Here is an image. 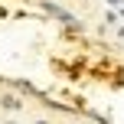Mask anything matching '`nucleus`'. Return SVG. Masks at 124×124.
Returning a JSON list of instances; mask_svg holds the SVG:
<instances>
[{
  "instance_id": "f257e3e1",
  "label": "nucleus",
  "mask_w": 124,
  "mask_h": 124,
  "mask_svg": "<svg viewBox=\"0 0 124 124\" xmlns=\"http://www.w3.org/2000/svg\"><path fill=\"white\" fill-rule=\"evenodd\" d=\"M43 7H46V10H49V13H52V16H59V20H62V23H72V13H65V10H62V7H59V3H49V0H46V3H43Z\"/></svg>"
},
{
  "instance_id": "423d86ee",
  "label": "nucleus",
  "mask_w": 124,
  "mask_h": 124,
  "mask_svg": "<svg viewBox=\"0 0 124 124\" xmlns=\"http://www.w3.org/2000/svg\"><path fill=\"white\" fill-rule=\"evenodd\" d=\"M10 124H16V121H10Z\"/></svg>"
},
{
  "instance_id": "39448f33",
  "label": "nucleus",
  "mask_w": 124,
  "mask_h": 124,
  "mask_svg": "<svg viewBox=\"0 0 124 124\" xmlns=\"http://www.w3.org/2000/svg\"><path fill=\"white\" fill-rule=\"evenodd\" d=\"M121 16H124V7H121Z\"/></svg>"
},
{
  "instance_id": "20e7f679",
  "label": "nucleus",
  "mask_w": 124,
  "mask_h": 124,
  "mask_svg": "<svg viewBox=\"0 0 124 124\" xmlns=\"http://www.w3.org/2000/svg\"><path fill=\"white\" fill-rule=\"evenodd\" d=\"M33 124H46V121H33Z\"/></svg>"
},
{
  "instance_id": "f03ea898",
  "label": "nucleus",
  "mask_w": 124,
  "mask_h": 124,
  "mask_svg": "<svg viewBox=\"0 0 124 124\" xmlns=\"http://www.w3.org/2000/svg\"><path fill=\"white\" fill-rule=\"evenodd\" d=\"M0 105H3L7 111H20V108H23V101H20L16 95H3V98H0Z\"/></svg>"
},
{
  "instance_id": "7ed1b4c3",
  "label": "nucleus",
  "mask_w": 124,
  "mask_h": 124,
  "mask_svg": "<svg viewBox=\"0 0 124 124\" xmlns=\"http://www.w3.org/2000/svg\"><path fill=\"white\" fill-rule=\"evenodd\" d=\"M108 3H111V7H124V0H108Z\"/></svg>"
}]
</instances>
